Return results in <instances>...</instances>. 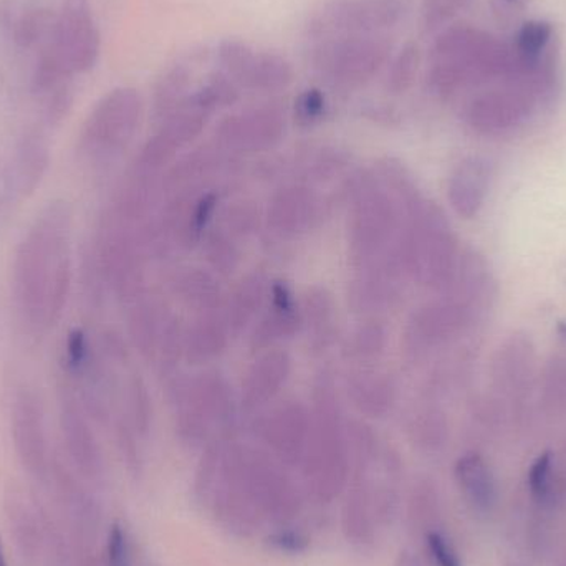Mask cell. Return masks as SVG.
Returning a JSON list of instances; mask_svg holds the SVG:
<instances>
[{
    "instance_id": "5b68a950",
    "label": "cell",
    "mask_w": 566,
    "mask_h": 566,
    "mask_svg": "<svg viewBox=\"0 0 566 566\" xmlns=\"http://www.w3.org/2000/svg\"><path fill=\"white\" fill-rule=\"evenodd\" d=\"M143 118V98L132 86H118L106 93L90 113L80 148L92 158H112L132 143Z\"/></svg>"
},
{
    "instance_id": "8d00e7d4",
    "label": "cell",
    "mask_w": 566,
    "mask_h": 566,
    "mask_svg": "<svg viewBox=\"0 0 566 566\" xmlns=\"http://www.w3.org/2000/svg\"><path fill=\"white\" fill-rule=\"evenodd\" d=\"M0 566H9V560H7V552L6 547H3L2 537H0Z\"/></svg>"
},
{
    "instance_id": "d6986e66",
    "label": "cell",
    "mask_w": 566,
    "mask_h": 566,
    "mask_svg": "<svg viewBox=\"0 0 566 566\" xmlns=\"http://www.w3.org/2000/svg\"><path fill=\"white\" fill-rule=\"evenodd\" d=\"M455 478L461 485V491L474 507H491L494 501V482L488 465L479 455L468 454L459 459L455 465Z\"/></svg>"
},
{
    "instance_id": "5bb4252c",
    "label": "cell",
    "mask_w": 566,
    "mask_h": 566,
    "mask_svg": "<svg viewBox=\"0 0 566 566\" xmlns=\"http://www.w3.org/2000/svg\"><path fill=\"white\" fill-rule=\"evenodd\" d=\"M50 166V148L40 133L29 132L20 138L12 166L7 168L10 192L29 198L39 188Z\"/></svg>"
},
{
    "instance_id": "8fae6325",
    "label": "cell",
    "mask_w": 566,
    "mask_h": 566,
    "mask_svg": "<svg viewBox=\"0 0 566 566\" xmlns=\"http://www.w3.org/2000/svg\"><path fill=\"white\" fill-rule=\"evenodd\" d=\"M52 45L59 50L73 73L90 72L96 65L102 50L99 30L93 20L92 9H65L56 19Z\"/></svg>"
},
{
    "instance_id": "f1b7e54d",
    "label": "cell",
    "mask_w": 566,
    "mask_h": 566,
    "mask_svg": "<svg viewBox=\"0 0 566 566\" xmlns=\"http://www.w3.org/2000/svg\"><path fill=\"white\" fill-rule=\"evenodd\" d=\"M268 545L279 554L302 555L308 551L310 538L303 532L282 527L269 535Z\"/></svg>"
},
{
    "instance_id": "8992f818",
    "label": "cell",
    "mask_w": 566,
    "mask_h": 566,
    "mask_svg": "<svg viewBox=\"0 0 566 566\" xmlns=\"http://www.w3.org/2000/svg\"><path fill=\"white\" fill-rule=\"evenodd\" d=\"M216 65L238 88L279 93L295 80L292 62L281 53L258 49L239 39H226L216 46Z\"/></svg>"
},
{
    "instance_id": "4dcf8cb0",
    "label": "cell",
    "mask_w": 566,
    "mask_h": 566,
    "mask_svg": "<svg viewBox=\"0 0 566 566\" xmlns=\"http://www.w3.org/2000/svg\"><path fill=\"white\" fill-rule=\"evenodd\" d=\"M129 411L133 416V424L139 434H146L149 426V402L145 388L138 379L132 382L129 388Z\"/></svg>"
},
{
    "instance_id": "484cf974",
    "label": "cell",
    "mask_w": 566,
    "mask_h": 566,
    "mask_svg": "<svg viewBox=\"0 0 566 566\" xmlns=\"http://www.w3.org/2000/svg\"><path fill=\"white\" fill-rule=\"evenodd\" d=\"M328 103L325 93L319 88H306L295 98L293 112L295 119L303 126L316 125L325 118Z\"/></svg>"
},
{
    "instance_id": "4fadbf2b",
    "label": "cell",
    "mask_w": 566,
    "mask_h": 566,
    "mask_svg": "<svg viewBox=\"0 0 566 566\" xmlns=\"http://www.w3.org/2000/svg\"><path fill=\"white\" fill-rule=\"evenodd\" d=\"M50 478L53 479L60 502L69 511L70 521L76 535L86 544L95 541L96 534L102 524V509L96 499L86 491L85 485L73 474L69 465L63 464L60 459H52Z\"/></svg>"
},
{
    "instance_id": "7a4b0ae2",
    "label": "cell",
    "mask_w": 566,
    "mask_h": 566,
    "mask_svg": "<svg viewBox=\"0 0 566 566\" xmlns=\"http://www.w3.org/2000/svg\"><path fill=\"white\" fill-rule=\"evenodd\" d=\"M514 60L507 46L484 30L449 25L432 42L428 85L438 95H454L472 83L511 75Z\"/></svg>"
},
{
    "instance_id": "ac0fdd59",
    "label": "cell",
    "mask_w": 566,
    "mask_h": 566,
    "mask_svg": "<svg viewBox=\"0 0 566 566\" xmlns=\"http://www.w3.org/2000/svg\"><path fill=\"white\" fill-rule=\"evenodd\" d=\"M196 72H198L196 56L178 60L165 70L161 78L156 83L155 96H153V105H155V112L159 118H165L195 92L196 86L199 85V83L196 85L195 82Z\"/></svg>"
},
{
    "instance_id": "83f0119b",
    "label": "cell",
    "mask_w": 566,
    "mask_h": 566,
    "mask_svg": "<svg viewBox=\"0 0 566 566\" xmlns=\"http://www.w3.org/2000/svg\"><path fill=\"white\" fill-rule=\"evenodd\" d=\"M426 552L431 558L434 566H462L461 558L455 552L454 545L451 544L446 535L441 532L429 531L424 537Z\"/></svg>"
},
{
    "instance_id": "44dd1931",
    "label": "cell",
    "mask_w": 566,
    "mask_h": 566,
    "mask_svg": "<svg viewBox=\"0 0 566 566\" xmlns=\"http://www.w3.org/2000/svg\"><path fill=\"white\" fill-rule=\"evenodd\" d=\"M56 19L50 10L36 9L23 13L13 27L12 39L19 49H32L40 40H52Z\"/></svg>"
},
{
    "instance_id": "7402d4cb",
    "label": "cell",
    "mask_w": 566,
    "mask_h": 566,
    "mask_svg": "<svg viewBox=\"0 0 566 566\" xmlns=\"http://www.w3.org/2000/svg\"><path fill=\"white\" fill-rule=\"evenodd\" d=\"M73 75L59 50L50 43L49 50L42 53L32 75V92L39 95H50L59 88L65 80Z\"/></svg>"
},
{
    "instance_id": "d590c367",
    "label": "cell",
    "mask_w": 566,
    "mask_h": 566,
    "mask_svg": "<svg viewBox=\"0 0 566 566\" xmlns=\"http://www.w3.org/2000/svg\"><path fill=\"white\" fill-rule=\"evenodd\" d=\"M65 9H83L90 7V0H63Z\"/></svg>"
},
{
    "instance_id": "2e32d148",
    "label": "cell",
    "mask_w": 566,
    "mask_h": 566,
    "mask_svg": "<svg viewBox=\"0 0 566 566\" xmlns=\"http://www.w3.org/2000/svg\"><path fill=\"white\" fill-rule=\"evenodd\" d=\"M527 109L521 93L491 92L479 96L468 109V119L474 128L492 132L517 123Z\"/></svg>"
},
{
    "instance_id": "1f68e13d",
    "label": "cell",
    "mask_w": 566,
    "mask_h": 566,
    "mask_svg": "<svg viewBox=\"0 0 566 566\" xmlns=\"http://www.w3.org/2000/svg\"><path fill=\"white\" fill-rule=\"evenodd\" d=\"M551 452H545L534 462L531 472H528V488H531L532 494L538 495V497L545 495L548 488V478H551Z\"/></svg>"
},
{
    "instance_id": "30bf717a",
    "label": "cell",
    "mask_w": 566,
    "mask_h": 566,
    "mask_svg": "<svg viewBox=\"0 0 566 566\" xmlns=\"http://www.w3.org/2000/svg\"><path fill=\"white\" fill-rule=\"evenodd\" d=\"M245 478L262 517L285 524L298 515V492L272 461L245 452Z\"/></svg>"
},
{
    "instance_id": "9a60e30c",
    "label": "cell",
    "mask_w": 566,
    "mask_h": 566,
    "mask_svg": "<svg viewBox=\"0 0 566 566\" xmlns=\"http://www.w3.org/2000/svg\"><path fill=\"white\" fill-rule=\"evenodd\" d=\"M3 512L15 547L27 558L36 557L42 551L43 525L39 512L30 504L27 495L17 485H10L3 494Z\"/></svg>"
},
{
    "instance_id": "f546056e",
    "label": "cell",
    "mask_w": 566,
    "mask_h": 566,
    "mask_svg": "<svg viewBox=\"0 0 566 566\" xmlns=\"http://www.w3.org/2000/svg\"><path fill=\"white\" fill-rule=\"evenodd\" d=\"M73 105V92L66 83L53 90L46 102L45 119L49 125L55 126L62 123L69 115Z\"/></svg>"
},
{
    "instance_id": "9c48e42d",
    "label": "cell",
    "mask_w": 566,
    "mask_h": 566,
    "mask_svg": "<svg viewBox=\"0 0 566 566\" xmlns=\"http://www.w3.org/2000/svg\"><path fill=\"white\" fill-rule=\"evenodd\" d=\"M60 428L70 462L86 481H99L105 472L102 449L90 428L82 402L66 382L60 389Z\"/></svg>"
},
{
    "instance_id": "ba28073f",
    "label": "cell",
    "mask_w": 566,
    "mask_h": 566,
    "mask_svg": "<svg viewBox=\"0 0 566 566\" xmlns=\"http://www.w3.org/2000/svg\"><path fill=\"white\" fill-rule=\"evenodd\" d=\"M322 415L315 441L306 455V482L313 497L323 504L332 502L342 492L346 481V452L338 424Z\"/></svg>"
},
{
    "instance_id": "7c38bea8",
    "label": "cell",
    "mask_w": 566,
    "mask_h": 566,
    "mask_svg": "<svg viewBox=\"0 0 566 566\" xmlns=\"http://www.w3.org/2000/svg\"><path fill=\"white\" fill-rule=\"evenodd\" d=\"M285 133V115L277 105L255 106L222 119L218 138L232 149H264Z\"/></svg>"
},
{
    "instance_id": "d6a6232c",
    "label": "cell",
    "mask_w": 566,
    "mask_h": 566,
    "mask_svg": "<svg viewBox=\"0 0 566 566\" xmlns=\"http://www.w3.org/2000/svg\"><path fill=\"white\" fill-rule=\"evenodd\" d=\"M15 6L10 0H2L0 2V29L7 30L12 33L19 17H15Z\"/></svg>"
},
{
    "instance_id": "603a6c76",
    "label": "cell",
    "mask_w": 566,
    "mask_h": 566,
    "mask_svg": "<svg viewBox=\"0 0 566 566\" xmlns=\"http://www.w3.org/2000/svg\"><path fill=\"white\" fill-rule=\"evenodd\" d=\"M474 0H421V25L428 33L441 32L471 7Z\"/></svg>"
},
{
    "instance_id": "3957f363",
    "label": "cell",
    "mask_w": 566,
    "mask_h": 566,
    "mask_svg": "<svg viewBox=\"0 0 566 566\" xmlns=\"http://www.w3.org/2000/svg\"><path fill=\"white\" fill-rule=\"evenodd\" d=\"M395 50L391 33L325 36L312 40L310 65L325 85L355 92L385 72Z\"/></svg>"
},
{
    "instance_id": "e0dca14e",
    "label": "cell",
    "mask_w": 566,
    "mask_h": 566,
    "mask_svg": "<svg viewBox=\"0 0 566 566\" xmlns=\"http://www.w3.org/2000/svg\"><path fill=\"white\" fill-rule=\"evenodd\" d=\"M305 416L292 409L282 411L265 428L269 446L274 448L285 464L295 465L305 458L306 436H308Z\"/></svg>"
},
{
    "instance_id": "cb8c5ba5",
    "label": "cell",
    "mask_w": 566,
    "mask_h": 566,
    "mask_svg": "<svg viewBox=\"0 0 566 566\" xmlns=\"http://www.w3.org/2000/svg\"><path fill=\"white\" fill-rule=\"evenodd\" d=\"M286 361L282 356H269L262 365L255 369L249 386V398L252 401H261L277 391L282 378H285Z\"/></svg>"
},
{
    "instance_id": "836d02e7",
    "label": "cell",
    "mask_w": 566,
    "mask_h": 566,
    "mask_svg": "<svg viewBox=\"0 0 566 566\" xmlns=\"http://www.w3.org/2000/svg\"><path fill=\"white\" fill-rule=\"evenodd\" d=\"M395 566H426V564L415 552L402 551L401 554L398 555V560H396Z\"/></svg>"
},
{
    "instance_id": "277c9868",
    "label": "cell",
    "mask_w": 566,
    "mask_h": 566,
    "mask_svg": "<svg viewBox=\"0 0 566 566\" xmlns=\"http://www.w3.org/2000/svg\"><path fill=\"white\" fill-rule=\"evenodd\" d=\"M411 0H325L310 17L312 40L335 35L391 33L405 22Z\"/></svg>"
},
{
    "instance_id": "e575fe53",
    "label": "cell",
    "mask_w": 566,
    "mask_h": 566,
    "mask_svg": "<svg viewBox=\"0 0 566 566\" xmlns=\"http://www.w3.org/2000/svg\"><path fill=\"white\" fill-rule=\"evenodd\" d=\"M10 188H9V176H7V168H3L2 165H0V205H2L3 199H6V196L9 195Z\"/></svg>"
},
{
    "instance_id": "52a82bcc",
    "label": "cell",
    "mask_w": 566,
    "mask_h": 566,
    "mask_svg": "<svg viewBox=\"0 0 566 566\" xmlns=\"http://www.w3.org/2000/svg\"><path fill=\"white\" fill-rule=\"evenodd\" d=\"M12 441L17 458L30 478L46 481L52 468L45 419L40 399L29 388H22L13 398Z\"/></svg>"
},
{
    "instance_id": "4316f807",
    "label": "cell",
    "mask_w": 566,
    "mask_h": 566,
    "mask_svg": "<svg viewBox=\"0 0 566 566\" xmlns=\"http://www.w3.org/2000/svg\"><path fill=\"white\" fill-rule=\"evenodd\" d=\"M132 542L128 532L119 522L109 527L106 534L105 557L102 566H132Z\"/></svg>"
},
{
    "instance_id": "d4e9b609",
    "label": "cell",
    "mask_w": 566,
    "mask_h": 566,
    "mask_svg": "<svg viewBox=\"0 0 566 566\" xmlns=\"http://www.w3.org/2000/svg\"><path fill=\"white\" fill-rule=\"evenodd\" d=\"M552 33H554V29L548 22L534 20V22L525 23L518 32L515 50L524 59L537 60L547 43L551 42Z\"/></svg>"
},
{
    "instance_id": "6da1fadb",
    "label": "cell",
    "mask_w": 566,
    "mask_h": 566,
    "mask_svg": "<svg viewBox=\"0 0 566 566\" xmlns=\"http://www.w3.org/2000/svg\"><path fill=\"white\" fill-rule=\"evenodd\" d=\"M72 218L69 201L49 202L17 249L13 293L33 328H52L65 308L72 285Z\"/></svg>"
},
{
    "instance_id": "ffe728a7",
    "label": "cell",
    "mask_w": 566,
    "mask_h": 566,
    "mask_svg": "<svg viewBox=\"0 0 566 566\" xmlns=\"http://www.w3.org/2000/svg\"><path fill=\"white\" fill-rule=\"evenodd\" d=\"M421 50L416 43H406L405 46L392 53L386 66V90L392 95H402L411 88L421 69Z\"/></svg>"
}]
</instances>
